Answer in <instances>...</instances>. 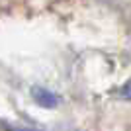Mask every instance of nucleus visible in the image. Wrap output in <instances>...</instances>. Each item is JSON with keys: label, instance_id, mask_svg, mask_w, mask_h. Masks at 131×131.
Returning <instances> with one entry per match:
<instances>
[{"label": "nucleus", "instance_id": "f257e3e1", "mask_svg": "<svg viewBox=\"0 0 131 131\" xmlns=\"http://www.w3.org/2000/svg\"><path fill=\"white\" fill-rule=\"evenodd\" d=\"M31 98L35 100V104H39L41 108H57L61 102V98L57 96L55 92H51V90H47V88L43 86H33L31 88Z\"/></svg>", "mask_w": 131, "mask_h": 131}, {"label": "nucleus", "instance_id": "7ed1b4c3", "mask_svg": "<svg viewBox=\"0 0 131 131\" xmlns=\"http://www.w3.org/2000/svg\"><path fill=\"white\" fill-rule=\"evenodd\" d=\"M12 131H31V129H12Z\"/></svg>", "mask_w": 131, "mask_h": 131}, {"label": "nucleus", "instance_id": "f03ea898", "mask_svg": "<svg viewBox=\"0 0 131 131\" xmlns=\"http://www.w3.org/2000/svg\"><path fill=\"white\" fill-rule=\"evenodd\" d=\"M119 96H121V98H125V100H131V80H129V82H125V84L121 86Z\"/></svg>", "mask_w": 131, "mask_h": 131}]
</instances>
